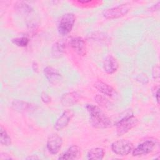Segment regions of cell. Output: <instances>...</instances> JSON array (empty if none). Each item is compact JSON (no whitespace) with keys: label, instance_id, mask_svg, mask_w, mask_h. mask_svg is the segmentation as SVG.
<instances>
[{"label":"cell","instance_id":"1","mask_svg":"<svg viewBox=\"0 0 160 160\" xmlns=\"http://www.w3.org/2000/svg\"><path fill=\"white\" fill-rule=\"evenodd\" d=\"M86 109L89 114V121L91 125L97 129H105L112 125L111 119L98 106L88 104Z\"/></svg>","mask_w":160,"mask_h":160},{"label":"cell","instance_id":"2","mask_svg":"<svg viewBox=\"0 0 160 160\" xmlns=\"http://www.w3.org/2000/svg\"><path fill=\"white\" fill-rule=\"evenodd\" d=\"M138 123V119L132 112L126 113L116 123V133L119 136L124 135L134 128Z\"/></svg>","mask_w":160,"mask_h":160},{"label":"cell","instance_id":"3","mask_svg":"<svg viewBox=\"0 0 160 160\" xmlns=\"http://www.w3.org/2000/svg\"><path fill=\"white\" fill-rule=\"evenodd\" d=\"M76 21V16L73 13L68 12L63 14L58 25V31L59 34L65 36L72 29Z\"/></svg>","mask_w":160,"mask_h":160},{"label":"cell","instance_id":"4","mask_svg":"<svg viewBox=\"0 0 160 160\" xmlns=\"http://www.w3.org/2000/svg\"><path fill=\"white\" fill-rule=\"evenodd\" d=\"M111 148L112 151L116 154L125 156L132 152L133 144L127 139H119L114 141L111 144Z\"/></svg>","mask_w":160,"mask_h":160},{"label":"cell","instance_id":"5","mask_svg":"<svg viewBox=\"0 0 160 160\" xmlns=\"http://www.w3.org/2000/svg\"><path fill=\"white\" fill-rule=\"evenodd\" d=\"M129 11V8L126 4H119L105 9L102 12V16L108 19H114L119 18L127 14Z\"/></svg>","mask_w":160,"mask_h":160},{"label":"cell","instance_id":"6","mask_svg":"<svg viewBox=\"0 0 160 160\" xmlns=\"http://www.w3.org/2000/svg\"><path fill=\"white\" fill-rule=\"evenodd\" d=\"M156 144L155 141L153 140H146L132 149V156H141L148 154L154 149Z\"/></svg>","mask_w":160,"mask_h":160},{"label":"cell","instance_id":"7","mask_svg":"<svg viewBox=\"0 0 160 160\" xmlns=\"http://www.w3.org/2000/svg\"><path fill=\"white\" fill-rule=\"evenodd\" d=\"M63 143L62 138L58 134L50 135L47 141V149L51 154H56L61 149Z\"/></svg>","mask_w":160,"mask_h":160},{"label":"cell","instance_id":"8","mask_svg":"<svg viewBox=\"0 0 160 160\" xmlns=\"http://www.w3.org/2000/svg\"><path fill=\"white\" fill-rule=\"evenodd\" d=\"M69 46L78 55L84 56L86 54L87 48L85 41L79 36L72 38L69 42Z\"/></svg>","mask_w":160,"mask_h":160},{"label":"cell","instance_id":"9","mask_svg":"<svg viewBox=\"0 0 160 160\" xmlns=\"http://www.w3.org/2000/svg\"><path fill=\"white\" fill-rule=\"evenodd\" d=\"M73 116L74 112L71 109L65 110L56 121L54 129L57 131L62 130L69 124Z\"/></svg>","mask_w":160,"mask_h":160},{"label":"cell","instance_id":"10","mask_svg":"<svg viewBox=\"0 0 160 160\" xmlns=\"http://www.w3.org/2000/svg\"><path fill=\"white\" fill-rule=\"evenodd\" d=\"M119 68V63L116 58L112 54H108L103 62V69L109 74H112L117 71Z\"/></svg>","mask_w":160,"mask_h":160},{"label":"cell","instance_id":"11","mask_svg":"<svg viewBox=\"0 0 160 160\" xmlns=\"http://www.w3.org/2000/svg\"><path fill=\"white\" fill-rule=\"evenodd\" d=\"M81 99V95L78 91H72L63 94L61 99L64 106H71L76 104Z\"/></svg>","mask_w":160,"mask_h":160},{"label":"cell","instance_id":"12","mask_svg":"<svg viewBox=\"0 0 160 160\" xmlns=\"http://www.w3.org/2000/svg\"><path fill=\"white\" fill-rule=\"evenodd\" d=\"M81 156V148L77 145L70 146L66 151L62 153L58 158L59 159L74 160L78 159Z\"/></svg>","mask_w":160,"mask_h":160},{"label":"cell","instance_id":"13","mask_svg":"<svg viewBox=\"0 0 160 160\" xmlns=\"http://www.w3.org/2000/svg\"><path fill=\"white\" fill-rule=\"evenodd\" d=\"M94 87L98 91L103 94L104 96L112 98L117 95V92L115 89H114L109 84L101 80L97 81L94 83Z\"/></svg>","mask_w":160,"mask_h":160},{"label":"cell","instance_id":"14","mask_svg":"<svg viewBox=\"0 0 160 160\" xmlns=\"http://www.w3.org/2000/svg\"><path fill=\"white\" fill-rule=\"evenodd\" d=\"M12 108L20 112H26L34 111L36 109V106L28 102L21 101V100H14L12 102Z\"/></svg>","mask_w":160,"mask_h":160},{"label":"cell","instance_id":"15","mask_svg":"<svg viewBox=\"0 0 160 160\" xmlns=\"http://www.w3.org/2000/svg\"><path fill=\"white\" fill-rule=\"evenodd\" d=\"M67 41L65 39H61L53 44L51 48V54L54 58H59L62 56L65 52Z\"/></svg>","mask_w":160,"mask_h":160},{"label":"cell","instance_id":"16","mask_svg":"<svg viewBox=\"0 0 160 160\" xmlns=\"http://www.w3.org/2000/svg\"><path fill=\"white\" fill-rule=\"evenodd\" d=\"M44 74L46 79L51 83H56L61 79V74L55 68L51 66H46L44 69Z\"/></svg>","mask_w":160,"mask_h":160},{"label":"cell","instance_id":"17","mask_svg":"<svg viewBox=\"0 0 160 160\" xmlns=\"http://www.w3.org/2000/svg\"><path fill=\"white\" fill-rule=\"evenodd\" d=\"M105 152L101 148H94L87 153V159L89 160H101L104 158Z\"/></svg>","mask_w":160,"mask_h":160},{"label":"cell","instance_id":"18","mask_svg":"<svg viewBox=\"0 0 160 160\" xmlns=\"http://www.w3.org/2000/svg\"><path fill=\"white\" fill-rule=\"evenodd\" d=\"M14 9L22 15L29 14L32 11L31 6L25 1H17L14 4Z\"/></svg>","mask_w":160,"mask_h":160},{"label":"cell","instance_id":"19","mask_svg":"<svg viewBox=\"0 0 160 160\" xmlns=\"http://www.w3.org/2000/svg\"><path fill=\"white\" fill-rule=\"evenodd\" d=\"M0 143L4 146H9L11 144V138L2 125L0 127Z\"/></svg>","mask_w":160,"mask_h":160},{"label":"cell","instance_id":"20","mask_svg":"<svg viewBox=\"0 0 160 160\" xmlns=\"http://www.w3.org/2000/svg\"><path fill=\"white\" fill-rule=\"evenodd\" d=\"M11 41L14 44L19 47H26L28 45L29 42V39H28V38L25 36L13 38Z\"/></svg>","mask_w":160,"mask_h":160},{"label":"cell","instance_id":"21","mask_svg":"<svg viewBox=\"0 0 160 160\" xmlns=\"http://www.w3.org/2000/svg\"><path fill=\"white\" fill-rule=\"evenodd\" d=\"M94 101L102 107L108 108L110 106V101L105 96L101 94H96L94 97Z\"/></svg>","mask_w":160,"mask_h":160},{"label":"cell","instance_id":"22","mask_svg":"<svg viewBox=\"0 0 160 160\" xmlns=\"http://www.w3.org/2000/svg\"><path fill=\"white\" fill-rule=\"evenodd\" d=\"M41 99L42 101L45 104H49L51 101V98L49 95L46 92H42L41 94Z\"/></svg>","mask_w":160,"mask_h":160},{"label":"cell","instance_id":"23","mask_svg":"<svg viewBox=\"0 0 160 160\" xmlns=\"http://www.w3.org/2000/svg\"><path fill=\"white\" fill-rule=\"evenodd\" d=\"M152 74L154 79H158L159 78V68L158 64H156L154 66L152 69Z\"/></svg>","mask_w":160,"mask_h":160},{"label":"cell","instance_id":"24","mask_svg":"<svg viewBox=\"0 0 160 160\" xmlns=\"http://www.w3.org/2000/svg\"><path fill=\"white\" fill-rule=\"evenodd\" d=\"M136 79L142 84H146L148 82V78L145 74H141L138 75L136 78Z\"/></svg>","mask_w":160,"mask_h":160},{"label":"cell","instance_id":"25","mask_svg":"<svg viewBox=\"0 0 160 160\" xmlns=\"http://www.w3.org/2000/svg\"><path fill=\"white\" fill-rule=\"evenodd\" d=\"M152 92L153 94V96H154L158 104L159 103V86H154L152 88Z\"/></svg>","mask_w":160,"mask_h":160},{"label":"cell","instance_id":"26","mask_svg":"<svg viewBox=\"0 0 160 160\" xmlns=\"http://www.w3.org/2000/svg\"><path fill=\"white\" fill-rule=\"evenodd\" d=\"M0 158L1 159H12L13 158L12 157H11L9 155L7 154L6 153H1V156H0Z\"/></svg>","mask_w":160,"mask_h":160},{"label":"cell","instance_id":"27","mask_svg":"<svg viewBox=\"0 0 160 160\" xmlns=\"http://www.w3.org/2000/svg\"><path fill=\"white\" fill-rule=\"evenodd\" d=\"M159 2H158V3H156V4H154L153 6H152L149 9H151L150 11H158L159 9Z\"/></svg>","mask_w":160,"mask_h":160},{"label":"cell","instance_id":"28","mask_svg":"<svg viewBox=\"0 0 160 160\" xmlns=\"http://www.w3.org/2000/svg\"><path fill=\"white\" fill-rule=\"evenodd\" d=\"M32 69L35 71V72H38V69H39V66L38 64V63L36 62H33L32 64Z\"/></svg>","mask_w":160,"mask_h":160},{"label":"cell","instance_id":"29","mask_svg":"<svg viewBox=\"0 0 160 160\" xmlns=\"http://www.w3.org/2000/svg\"><path fill=\"white\" fill-rule=\"evenodd\" d=\"M39 159L38 157H37L36 156H33V155L26 158V159Z\"/></svg>","mask_w":160,"mask_h":160}]
</instances>
